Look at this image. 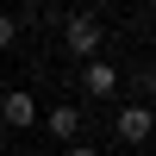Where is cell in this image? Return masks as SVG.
<instances>
[{
  "mask_svg": "<svg viewBox=\"0 0 156 156\" xmlns=\"http://www.w3.org/2000/svg\"><path fill=\"white\" fill-rule=\"evenodd\" d=\"M44 125H50V137H62V144H75V137H81V112H75V106H56Z\"/></svg>",
  "mask_w": 156,
  "mask_h": 156,
  "instance_id": "cell-5",
  "label": "cell"
},
{
  "mask_svg": "<svg viewBox=\"0 0 156 156\" xmlns=\"http://www.w3.org/2000/svg\"><path fill=\"white\" fill-rule=\"evenodd\" d=\"M62 37H69V56H75V62H100V19L75 12V19L62 25Z\"/></svg>",
  "mask_w": 156,
  "mask_h": 156,
  "instance_id": "cell-1",
  "label": "cell"
},
{
  "mask_svg": "<svg viewBox=\"0 0 156 156\" xmlns=\"http://www.w3.org/2000/svg\"><path fill=\"white\" fill-rule=\"evenodd\" d=\"M12 37H19V19H12V12H0V50H6Z\"/></svg>",
  "mask_w": 156,
  "mask_h": 156,
  "instance_id": "cell-6",
  "label": "cell"
},
{
  "mask_svg": "<svg viewBox=\"0 0 156 156\" xmlns=\"http://www.w3.org/2000/svg\"><path fill=\"white\" fill-rule=\"evenodd\" d=\"M112 131L125 137V144H144V137H156V119H150V106H119V119H112Z\"/></svg>",
  "mask_w": 156,
  "mask_h": 156,
  "instance_id": "cell-3",
  "label": "cell"
},
{
  "mask_svg": "<svg viewBox=\"0 0 156 156\" xmlns=\"http://www.w3.org/2000/svg\"><path fill=\"white\" fill-rule=\"evenodd\" d=\"M0 125H12V131H31V125H37V100L25 94V87L0 94Z\"/></svg>",
  "mask_w": 156,
  "mask_h": 156,
  "instance_id": "cell-2",
  "label": "cell"
},
{
  "mask_svg": "<svg viewBox=\"0 0 156 156\" xmlns=\"http://www.w3.org/2000/svg\"><path fill=\"white\" fill-rule=\"evenodd\" d=\"M81 87H87V94H112V87H119V69H112V62H87V69H81Z\"/></svg>",
  "mask_w": 156,
  "mask_h": 156,
  "instance_id": "cell-4",
  "label": "cell"
},
{
  "mask_svg": "<svg viewBox=\"0 0 156 156\" xmlns=\"http://www.w3.org/2000/svg\"><path fill=\"white\" fill-rule=\"evenodd\" d=\"M150 100H156V75H150Z\"/></svg>",
  "mask_w": 156,
  "mask_h": 156,
  "instance_id": "cell-8",
  "label": "cell"
},
{
  "mask_svg": "<svg viewBox=\"0 0 156 156\" xmlns=\"http://www.w3.org/2000/svg\"><path fill=\"white\" fill-rule=\"evenodd\" d=\"M62 156H100V150H94V144H69Z\"/></svg>",
  "mask_w": 156,
  "mask_h": 156,
  "instance_id": "cell-7",
  "label": "cell"
},
{
  "mask_svg": "<svg viewBox=\"0 0 156 156\" xmlns=\"http://www.w3.org/2000/svg\"><path fill=\"white\" fill-rule=\"evenodd\" d=\"M150 144H156V137H150Z\"/></svg>",
  "mask_w": 156,
  "mask_h": 156,
  "instance_id": "cell-9",
  "label": "cell"
}]
</instances>
